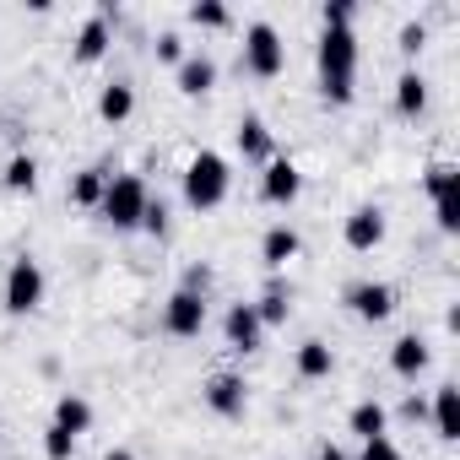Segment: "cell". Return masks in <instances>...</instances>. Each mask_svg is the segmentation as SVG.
Segmentation results:
<instances>
[{
	"label": "cell",
	"instance_id": "obj_33",
	"mask_svg": "<svg viewBox=\"0 0 460 460\" xmlns=\"http://www.w3.org/2000/svg\"><path fill=\"white\" fill-rule=\"evenodd\" d=\"M206 288H211V266H190L179 293H195V298H206Z\"/></svg>",
	"mask_w": 460,
	"mask_h": 460
},
{
	"label": "cell",
	"instance_id": "obj_21",
	"mask_svg": "<svg viewBox=\"0 0 460 460\" xmlns=\"http://www.w3.org/2000/svg\"><path fill=\"white\" fill-rule=\"evenodd\" d=\"M55 428H66L71 438H82V433L93 428V406H87L82 395H60V401H55Z\"/></svg>",
	"mask_w": 460,
	"mask_h": 460
},
{
	"label": "cell",
	"instance_id": "obj_32",
	"mask_svg": "<svg viewBox=\"0 0 460 460\" xmlns=\"http://www.w3.org/2000/svg\"><path fill=\"white\" fill-rule=\"evenodd\" d=\"M141 227L163 239V234H168V206H163V200H146V217H141Z\"/></svg>",
	"mask_w": 460,
	"mask_h": 460
},
{
	"label": "cell",
	"instance_id": "obj_31",
	"mask_svg": "<svg viewBox=\"0 0 460 460\" xmlns=\"http://www.w3.org/2000/svg\"><path fill=\"white\" fill-rule=\"evenodd\" d=\"M320 22H325V28H352V6H347V0H325Z\"/></svg>",
	"mask_w": 460,
	"mask_h": 460
},
{
	"label": "cell",
	"instance_id": "obj_9",
	"mask_svg": "<svg viewBox=\"0 0 460 460\" xmlns=\"http://www.w3.org/2000/svg\"><path fill=\"white\" fill-rule=\"evenodd\" d=\"M341 239H347V250H358V255L379 250V244H385V211H379V206H358V211L347 217V227H341Z\"/></svg>",
	"mask_w": 460,
	"mask_h": 460
},
{
	"label": "cell",
	"instance_id": "obj_15",
	"mask_svg": "<svg viewBox=\"0 0 460 460\" xmlns=\"http://www.w3.org/2000/svg\"><path fill=\"white\" fill-rule=\"evenodd\" d=\"M109 17H114V12L103 6L98 17H87V22H82V33H76V60H82V66L103 60V49H109Z\"/></svg>",
	"mask_w": 460,
	"mask_h": 460
},
{
	"label": "cell",
	"instance_id": "obj_30",
	"mask_svg": "<svg viewBox=\"0 0 460 460\" xmlns=\"http://www.w3.org/2000/svg\"><path fill=\"white\" fill-rule=\"evenodd\" d=\"M358 460H401V449H395V438H390V433H385V438H368V444H363V455H358Z\"/></svg>",
	"mask_w": 460,
	"mask_h": 460
},
{
	"label": "cell",
	"instance_id": "obj_36",
	"mask_svg": "<svg viewBox=\"0 0 460 460\" xmlns=\"http://www.w3.org/2000/svg\"><path fill=\"white\" fill-rule=\"evenodd\" d=\"M314 460H352V455H347V449H336V444H325V449H320Z\"/></svg>",
	"mask_w": 460,
	"mask_h": 460
},
{
	"label": "cell",
	"instance_id": "obj_14",
	"mask_svg": "<svg viewBox=\"0 0 460 460\" xmlns=\"http://www.w3.org/2000/svg\"><path fill=\"white\" fill-rule=\"evenodd\" d=\"M433 433H438L444 444L460 438V390H455V385H438V390H433Z\"/></svg>",
	"mask_w": 460,
	"mask_h": 460
},
{
	"label": "cell",
	"instance_id": "obj_13",
	"mask_svg": "<svg viewBox=\"0 0 460 460\" xmlns=\"http://www.w3.org/2000/svg\"><path fill=\"white\" fill-rule=\"evenodd\" d=\"M298 250H304V239L293 234L288 222H277V227H266V239H261V261L271 266V271H282L288 261H298Z\"/></svg>",
	"mask_w": 460,
	"mask_h": 460
},
{
	"label": "cell",
	"instance_id": "obj_1",
	"mask_svg": "<svg viewBox=\"0 0 460 460\" xmlns=\"http://www.w3.org/2000/svg\"><path fill=\"white\" fill-rule=\"evenodd\" d=\"M320 87H325V103H336V109L358 98V39H352V28L320 33Z\"/></svg>",
	"mask_w": 460,
	"mask_h": 460
},
{
	"label": "cell",
	"instance_id": "obj_24",
	"mask_svg": "<svg viewBox=\"0 0 460 460\" xmlns=\"http://www.w3.org/2000/svg\"><path fill=\"white\" fill-rule=\"evenodd\" d=\"M0 179H6V190H17V195H33L39 190V163L33 157H12Z\"/></svg>",
	"mask_w": 460,
	"mask_h": 460
},
{
	"label": "cell",
	"instance_id": "obj_5",
	"mask_svg": "<svg viewBox=\"0 0 460 460\" xmlns=\"http://www.w3.org/2000/svg\"><path fill=\"white\" fill-rule=\"evenodd\" d=\"M282 60H288L282 33H277L271 22H250V33H244V71H250V76H277Z\"/></svg>",
	"mask_w": 460,
	"mask_h": 460
},
{
	"label": "cell",
	"instance_id": "obj_20",
	"mask_svg": "<svg viewBox=\"0 0 460 460\" xmlns=\"http://www.w3.org/2000/svg\"><path fill=\"white\" fill-rule=\"evenodd\" d=\"M298 374H304V379H331V374H336V352H331L320 336H309V341L298 347Z\"/></svg>",
	"mask_w": 460,
	"mask_h": 460
},
{
	"label": "cell",
	"instance_id": "obj_37",
	"mask_svg": "<svg viewBox=\"0 0 460 460\" xmlns=\"http://www.w3.org/2000/svg\"><path fill=\"white\" fill-rule=\"evenodd\" d=\"M103 460H136V455H130V449H109Z\"/></svg>",
	"mask_w": 460,
	"mask_h": 460
},
{
	"label": "cell",
	"instance_id": "obj_35",
	"mask_svg": "<svg viewBox=\"0 0 460 460\" xmlns=\"http://www.w3.org/2000/svg\"><path fill=\"white\" fill-rule=\"evenodd\" d=\"M157 60H173V66H179V60H184V39H179V33H163V39H157Z\"/></svg>",
	"mask_w": 460,
	"mask_h": 460
},
{
	"label": "cell",
	"instance_id": "obj_11",
	"mask_svg": "<svg viewBox=\"0 0 460 460\" xmlns=\"http://www.w3.org/2000/svg\"><path fill=\"white\" fill-rule=\"evenodd\" d=\"M222 331H227V347H239V352H261V336H266L255 304H234L227 320H222Z\"/></svg>",
	"mask_w": 460,
	"mask_h": 460
},
{
	"label": "cell",
	"instance_id": "obj_38",
	"mask_svg": "<svg viewBox=\"0 0 460 460\" xmlns=\"http://www.w3.org/2000/svg\"><path fill=\"white\" fill-rule=\"evenodd\" d=\"M0 438H6V428H0Z\"/></svg>",
	"mask_w": 460,
	"mask_h": 460
},
{
	"label": "cell",
	"instance_id": "obj_18",
	"mask_svg": "<svg viewBox=\"0 0 460 460\" xmlns=\"http://www.w3.org/2000/svg\"><path fill=\"white\" fill-rule=\"evenodd\" d=\"M347 428L368 444V438H385V428H390V411L379 406V401H358L352 411H347Z\"/></svg>",
	"mask_w": 460,
	"mask_h": 460
},
{
	"label": "cell",
	"instance_id": "obj_4",
	"mask_svg": "<svg viewBox=\"0 0 460 460\" xmlns=\"http://www.w3.org/2000/svg\"><path fill=\"white\" fill-rule=\"evenodd\" d=\"M44 304V266L33 255H17L6 271V309L12 314H33Z\"/></svg>",
	"mask_w": 460,
	"mask_h": 460
},
{
	"label": "cell",
	"instance_id": "obj_19",
	"mask_svg": "<svg viewBox=\"0 0 460 460\" xmlns=\"http://www.w3.org/2000/svg\"><path fill=\"white\" fill-rule=\"evenodd\" d=\"M98 114H103L109 125H125V119L136 114V87H130V82H109L103 98H98Z\"/></svg>",
	"mask_w": 460,
	"mask_h": 460
},
{
	"label": "cell",
	"instance_id": "obj_12",
	"mask_svg": "<svg viewBox=\"0 0 460 460\" xmlns=\"http://www.w3.org/2000/svg\"><path fill=\"white\" fill-rule=\"evenodd\" d=\"M217 87V60L211 55H184L179 60V93L184 98H206Z\"/></svg>",
	"mask_w": 460,
	"mask_h": 460
},
{
	"label": "cell",
	"instance_id": "obj_22",
	"mask_svg": "<svg viewBox=\"0 0 460 460\" xmlns=\"http://www.w3.org/2000/svg\"><path fill=\"white\" fill-rule=\"evenodd\" d=\"M395 109H401L406 119L428 109V82H422L417 71H401V82H395Z\"/></svg>",
	"mask_w": 460,
	"mask_h": 460
},
{
	"label": "cell",
	"instance_id": "obj_26",
	"mask_svg": "<svg viewBox=\"0 0 460 460\" xmlns=\"http://www.w3.org/2000/svg\"><path fill=\"white\" fill-rule=\"evenodd\" d=\"M422 184H428V195L438 200V195H449V190H460V168H455V163H433Z\"/></svg>",
	"mask_w": 460,
	"mask_h": 460
},
{
	"label": "cell",
	"instance_id": "obj_17",
	"mask_svg": "<svg viewBox=\"0 0 460 460\" xmlns=\"http://www.w3.org/2000/svg\"><path fill=\"white\" fill-rule=\"evenodd\" d=\"M239 152H244V163H271V130H266V119H255V114L239 119Z\"/></svg>",
	"mask_w": 460,
	"mask_h": 460
},
{
	"label": "cell",
	"instance_id": "obj_29",
	"mask_svg": "<svg viewBox=\"0 0 460 460\" xmlns=\"http://www.w3.org/2000/svg\"><path fill=\"white\" fill-rule=\"evenodd\" d=\"M44 455H49V460H71V455H76V438H71L66 428L49 422V433H44Z\"/></svg>",
	"mask_w": 460,
	"mask_h": 460
},
{
	"label": "cell",
	"instance_id": "obj_28",
	"mask_svg": "<svg viewBox=\"0 0 460 460\" xmlns=\"http://www.w3.org/2000/svg\"><path fill=\"white\" fill-rule=\"evenodd\" d=\"M433 217H438V227H444V234H460V190L438 195V200H433Z\"/></svg>",
	"mask_w": 460,
	"mask_h": 460
},
{
	"label": "cell",
	"instance_id": "obj_25",
	"mask_svg": "<svg viewBox=\"0 0 460 460\" xmlns=\"http://www.w3.org/2000/svg\"><path fill=\"white\" fill-rule=\"evenodd\" d=\"M190 22L195 28H227V22H234V12H227L222 0H200V6H190Z\"/></svg>",
	"mask_w": 460,
	"mask_h": 460
},
{
	"label": "cell",
	"instance_id": "obj_6",
	"mask_svg": "<svg viewBox=\"0 0 460 460\" xmlns=\"http://www.w3.org/2000/svg\"><path fill=\"white\" fill-rule=\"evenodd\" d=\"M347 309H352L358 320L379 325V320L395 314V288H385V282H352V288H347Z\"/></svg>",
	"mask_w": 460,
	"mask_h": 460
},
{
	"label": "cell",
	"instance_id": "obj_8",
	"mask_svg": "<svg viewBox=\"0 0 460 460\" xmlns=\"http://www.w3.org/2000/svg\"><path fill=\"white\" fill-rule=\"evenodd\" d=\"M261 195H266L271 206H293V200L304 195L298 163H293V157H271V163H266V179H261Z\"/></svg>",
	"mask_w": 460,
	"mask_h": 460
},
{
	"label": "cell",
	"instance_id": "obj_2",
	"mask_svg": "<svg viewBox=\"0 0 460 460\" xmlns=\"http://www.w3.org/2000/svg\"><path fill=\"white\" fill-rule=\"evenodd\" d=\"M227 184H234V173H227V157L222 152H195L184 163V200L195 211H211L227 200Z\"/></svg>",
	"mask_w": 460,
	"mask_h": 460
},
{
	"label": "cell",
	"instance_id": "obj_27",
	"mask_svg": "<svg viewBox=\"0 0 460 460\" xmlns=\"http://www.w3.org/2000/svg\"><path fill=\"white\" fill-rule=\"evenodd\" d=\"M288 309H293V304H288V293H282V288H266V298L255 304L261 325H282V320H288Z\"/></svg>",
	"mask_w": 460,
	"mask_h": 460
},
{
	"label": "cell",
	"instance_id": "obj_7",
	"mask_svg": "<svg viewBox=\"0 0 460 460\" xmlns=\"http://www.w3.org/2000/svg\"><path fill=\"white\" fill-rule=\"evenodd\" d=\"M163 331L179 336V341L200 336V331H206V298H195V293H173L168 309H163Z\"/></svg>",
	"mask_w": 460,
	"mask_h": 460
},
{
	"label": "cell",
	"instance_id": "obj_16",
	"mask_svg": "<svg viewBox=\"0 0 460 460\" xmlns=\"http://www.w3.org/2000/svg\"><path fill=\"white\" fill-rule=\"evenodd\" d=\"M428 358H433V352H428V341H422L417 331H411V336H401V341L390 347V368H395L401 379H417V374L428 368Z\"/></svg>",
	"mask_w": 460,
	"mask_h": 460
},
{
	"label": "cell",
	"instance_id": "obj_10",
	"mask_svg": "<svg viewBox=\"0 0 460 460\" xmlns=\"http://www.w3.org/2000/svg\"><path fill=\"white\" fill-rule=\"evenodd\" d=\"M206 406H211L217 417H244V406H250L244 379H239V374H211V379H206Z\"/></svg>",
	"mask_w": 460,
	"mask_h": 460
},
{
	"label": "cell",
	"instance_id": "obj_34",
	"mask_svg": "<svg viewBox=\"0 0 460 460\" xmlns=\"http://www.w3.org/2000/svg\"><path fill=\"white\" fill-rule=\"evenodd\" d=\"M422 44H428V28H422V22H406V28H401V49H406V55H417Z\"/></svg>",
	"mask_w": 460,
	"mask_h": 460
},
{
	"label": "cell",
	"instance_id": "obj_23",
	"mask_svg": "<svg viewBox=\"0 0 460 460\" xmlns=\"http://www.w3.org/2000/svg\"><path fill=\"white\" fill-rule=\"evenodd\" d=\"M103 190H109V173H103V168H82V173L71 179V200H76V206H98Z\"/></svg>",
	"mask_w": 460,
	"mask_h": 460
},
{
	"label": "cell",
	"instance_id": "obj_3",
	"mask_svg": "<svg viewBox=\"0 0 460 460\" xmlns=\"http://www.w3.org/2000/svg\"><path fill=\"white\" fill-rule=\"evenodd\" d=\"M146 179L141 173H119V179H109V190H103V217L114 222V227H141V217H146Z\"/></svg>",
	"mask_w": 460,
	"mask_h": 460
}]
</instances>
